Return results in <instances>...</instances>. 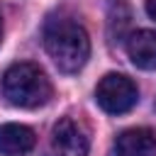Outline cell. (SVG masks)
<instances>
[{
  "mask_svg": "<svg viewBox=\"0 0 156 156\" xmlns=\"http://www.w3.org/2000/svg\"><path fill=\"white\" fill-rule=\"evenodd\" d=\"M127 56L141 71H156V32L139 29L127 39Z\"/></svg>",
  "mask_w": 156,
  "mask_h": 156,
  "instance_id": "cell-6",
  "label": "cell"
},
{
  "mask_svg": "<svg viewBox=\"0 0 156 156\" xmlns=\"http://www.w3.org/2000/svg\"><path fill=\"white\" fill-rule=\"evenodd\" d=\"M2 95L15 107H39L49 102L51 83L39 66L22 61L2 73Z\"/></svg>",
  "mask_w": 156,
  "mask_h": 156,
  "instance_id": "cell-2",
  "label": "cell"
},
{
  "mask_svg": "<svg viewBox=\"0 0 156 156\" xmlns=\"http://www.w3.org/2000/svg\"><path fill=\"white\" fill-rule=\"evenodd\" d=\"M88 149H90V139L76 119L63 117L54 124L49 141L51 156H88Z\"/></svg>",
  "mask_w": 156,
  "mask_h": 156,
  "instance_id": "cell-4",
  "label": "cell"
},
{
  "mask_svg": "<svg viewBox=\"0 0 156 156\" xmlns=\"http://www.w3.org/2000/svg\"><path fill=\"white\" fill-rule=\"evenodd\" d=\"M0 39H2V20H0Z\"/></svg>",
  "mask_w": 156,
  "mask_h": 156,
  "instance_id": "cell-9",
  "label": "cell"
},
{
  "mask_svg": "<svg viewBox=\"0 0 156 156\" xmlns=\"http://www.w3.org/2000/svg\"><path fill=\"white\" fill-rule=\"evenodd\" d=\"M34 132L24 124L7 122L0 127V154L2 156H22L34 149Z\"/></svg>",
  "mask_w": 156,
  "mask_h": 156,
  "instance_id": "cell-7",
  "label": "cell"
},
{
  "mask_svg": "<svg viewBox=\"0 0 156 156\" xmlns=\"http://www.w3.org/2000/svg\"><path fill=\"white\" fill-rule=\"evenodd\" d=\"M117 156H156V132L149 127L124 129L115 139Z\"/></svg>",
  "mask_w": 156,
  "mask_h": 156,
  "instance_id": "cell-5",
  "label": "cell"
},
{
  "mask_svg": "<svg viewBox=\"0 0 156 156\" xmlns=\"http://www.w3.org/2000/svg\"><path fill=\"white\" fill-rule=\"evenodd\" d=\"M44 46L51 61L63 73H78L90 56V39L73 17H51L44 24Z\"/></svg>",
  "mask_w": 156,
  "mask_h": 156,
  "instance_id": "cell-1",
  "label": "cell"
},
{
  "mask_svg": "<svg viewBox=\"0 0 156 156\" xmlns=\"http://www.w3.org/2000/svg\"><path fill=\"white\" fill-rule=\"evenodd\" d=\"M136 100H139V90L134 80L122 73H107L105 78H100L95 88V102L110 115L129 112L136 105Z\"/></svg>",
  "mask_w": 156,
  "mask_h": 156,
  "instance_id": "cell-3",
  "label": "cell"
},
{
  "mask_svg": "<svg viewBox=\"0 0 156 156\" xmlns=\"http://www.w3.org/2000/svg\"><path fill=\"white\" fill-rule=\"evenodd\" d=\"M144 7H146V15H149L151 20H156V0H146Z\"/></svg>",
  "mask_w": 156,
  "mask_h": 156,
  "instance_id": "cell-8",
  "label": "cell"
}]
</instances>
